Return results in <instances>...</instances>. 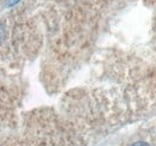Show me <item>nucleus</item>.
<instances>
[{"label":"nucleus","mask_w":156,"mask_h":146,"mask_svg":"<svg viewBox=\"0 0 156 146\" xmlns=\"http://www.w3.org/2000/svg\"><path fill=\"white\" fill-rule=\"evenodd\" d=\"M20 0H10L9 1V5H13V4H16V2H18Z\"/></svg>","instance_id":"obj_2"},{"label":"nucleus","mask_w":156,"mask_h":146,"mask_svg":"<svg viewBox=\"0 0 156 146\" xmlns=\"http://www.w3.org/2000/svg\"><path fill=\"white\" fill-rule=\"evenodd\" d=\"M131 146H150L149 144H147V143H143V141H137V143H135L133 145Z\"/></svg>","instance_id":"obj_1"}]
</instances>
